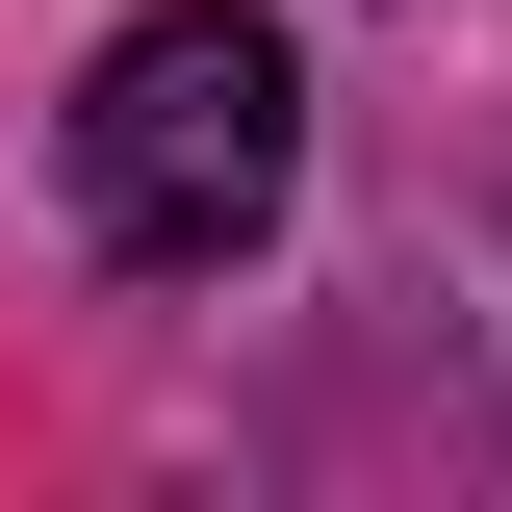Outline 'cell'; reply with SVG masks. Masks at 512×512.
Segmentation results:
<instances>
[{
    "label": "cell",
    "instance_id": "1",
    "mask_svg": "<svg viewBox=\"0 0 512 512\" xmlns=\"http://www.w3.org/2000/svg\"><path fill=\"white\" fill-rule=\"evenodd\" d=\"M282 180H308V52H282L256 0L103 26V77H77V231H103V256L231 282V256L282 231Z\"/></svg>",
    "mask_w": 512,
    "mask_h": 512
}]
</instances>
